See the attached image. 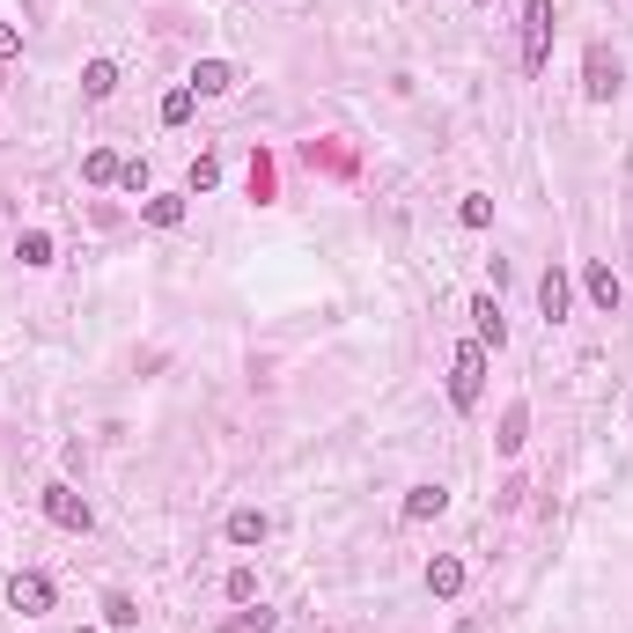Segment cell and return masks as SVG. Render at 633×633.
Instances as JSON below:
<instances>
[{"mask_svg": "<svg viewBox=\"0 0 633 633\" xmlns=\"http://www.w3.org/2000/svg\"><path fill=\"white\" fill-rule=\"evenodd\" d=\"M15 258H23V266H52V236L45 229H23V236H15Z\"/></svg>", "mask_w": 633, "mask_h": 633, "instance_id": "e0dca14e", "label": "cell"}, {"mask_svg": "<svg viewBox=\"0 0 633 633\" xmlns=\"http://www.w3.org/2000/svg\"><path fill=\"white\" fill-rule=\"evenodd\" d=\"M103 626H141V604L133 597H103Z\"/></svg>", "mask_w": 633, "mask_h": 633, "instance_id": "ffe728a7", "label": "cell"}, {"mask_svg": "<svg viewBox=\"0 0 633 633\" xmlns=\"http://www.w3.org/2000/svg\"><path fill=\"white\" fill-rule=\"evenodd\" d=\"M266 531H273V523H266L258 509H236V515H229V545H266Z\"/></svg>", "mask_w": 633, "mask_h": 633, "instance_id": "5bb4252c", "label": "cell"}, {"mask_svg": "<svg viewBox=\"0 0 633 633\" xmlns=\"http://www.w3.org/2000/svg\"><path fill=\"white\" fill-rule=\"evenodd\" d=\"M582 97H589V103H611V97H619V59H611L604 45H589V59H582Z\"/></svg>", "mask_w": 633, "mask_h": 633, "instance_id": "277c9868", "label": "cell"}, {"mask_svg": "<svg viewBox=\"0 0 633 633\" xmlns=\"http://www.w3.org/2000/svg\"><path fill=\"white\" fill-rule=\"evenodd\" d=\"M567 302H575L567 273H560V266H545V280H537V316H545V324H560V316H567Z\"/></svg>", "mask_w": 633, "mask_h": 633, "instance_id": "52a82bcc", "label": "cell"}, {"mask_svg": "<svg viewBox=\"0 0 633 633\" xmlns=\"http://www.w3.org/2000/svg\"><path fill=\"white\" fill-rule=\"evenodd\" d=\"M442 509H449V487H406V509L398 515H406V523H427V515H442Z\"/></svg>", "mask_w": 633, "mask_h": 633, "instance_id": "8fae6325", "label": "cell"}, {"mask_svg": "<svg viewBox=\"0 0 633 633\" xmlns=\"http://www.w3.org/2000/svg\"><path fill=\"white\" fill-rule=\"evenodd\" d=\"M192 89H170V97H163V125H185V119H192Z\"/></svg>", "mask_w": 633, "mask_h": 633, "instance_id": "7402d4cb", "label": "cell"}, {"mask_svg": "<svg viewBox=\"0 0 633 633\" xmlns=\"http://www.w3.org/2000/svg\"><path fill=\"white\" fill-rule=\"evenodd\" d=\"M582 295H589V302H597L604 316L626 302V288H619V273H611V266H582Z\"/></svg>", "mask_w": 633, "mask_h": 633, "instance_id": "ba28073f", "label": "cell"}, {"mask_svg": "<svg viewBox=\"0 0 633 633\" xmlns=\"http://www.w3.org/2000/svg\"><path fill=\"white\" fill-rule=\"evenodd\" d=\"M236 81H244V74L229 67V59H199V67H192V81H185V89H192V97H229Z\"/></svg>", "mask_w": 633, "mask_h": 633, "instance_id": "8992f818", "label": "cell"}, {"mask_svg": "<svg viewBox=\"0 0 633 633\" xmlns=\"http://www.w3.org/2000/svg\"><path fill=\"white\" fill-rule=\"evenodd\" d=\"M141 214L155 221V229H177V221H185V192H147Z\"/></svg>", "mask_w": 633, "mask_h": 633, "instance_id": "9a60e30c", "label": "cell"}, {"mask_svg": "<svg viewBox=\"0 0 633 633\" xmlns=\"http://www.w3.org/2000/svg\"><path fill=\"white\" fill-rule=\"evenodd\" d=\"M52 597H59V589H52V575H30V567H23V575H8V604L23 611V619H45Z\"/></svg>", "mask_w": 633, "mask_h": 633, "instance_id": "3957f363", "label": "cell"}, {"mask_svg": "<svg viewBox=\"0 0 633 633\" xmlns=\"http://www.w3.org/2000/svg\"><path fill=\"white\" fill-rule=\"evenodd\" d=\"M214 633H273V611L258 604V611H236V619H221Z\"/></svg>", "mask_w": 633, "mask_h": 633, "instance_id": "d6986e66", "label": "cell"}, {"mask_svg": "<svg viewBox=\"0 0 633 633\" xmlns=\"http://www.w3.org/2000/svg\"><path fill=\"white\" fill-rule=\"evenodd\" d=\"M229 597H236V604H251V597H258V575H251V567H236V575H229Z\"/></svg>", "mask_w": 633, "mask_h": 633, "instance_id": "603a6c76", "label": "cell"}, {"mask_svg": "<svg viewBox=\"0 0 633 633\" xmlns=\"http://www.w3.org/2000/svg\"><path fill=\"white\" fill-rule=\"evenodd\" d=\"M81 633H97V626H81Z\"/></svg>", "mask_w": 633, "mask_h": 633, "instance_id": "d4e9b609", "label": "cell"}, {"mask_svg": "<svg viewBox=\"0 0 633 633\" xmlns=\"http://www.w3.org/2000/svg\"><path fill=\"white\" fill-rule=\"evenodd\" d=\"M457 221H464V229H487V221H493V199H487V192H464V199H457Z\"/></svg>", "mask_w": 633, "mask_h": 633, "instance_id": "ac0fdd59", "label": "cell"}, {"mask_svg": "<svg viewBox=\"0 0 633 633\" xmlns=\"http://www.w3.org/2000/svg\"><path fill=\"white\" fill-rule=\"evenodd\" d=\"M15 52H23V30H15V23H0V59H15Z\"/></svg>", "mask_w": 633, "mask_h": 633, "instance_id": "cb8c5ba5", "label": "cell"}, {"mask_svg": "<svg viewBox=\"0 0 633 633\" xmlns=\"http://www.w3.org/2000/svg\"><path fill=\"white\" fill-rule=\"evenodd\" d=\"M45 515L59 523V531H89V523H97V509H89L74 487H45Z\"/></svg>", "mask_w": 633, "mask_h": 633, "instance_id": "5b68a950", "label": "cell"}, {"mask_svg": "<svg viewBox=\"0 0 633 633\" xmlns=\"http://www.w3.org/2000/svg\"><path fill=\"white\" fill-rule=\"evenodd\" d=\"M111 89H119V59H89V67H81V97L103 103Z\"/></svg>", "mask_w": 633, "mask_h": 633, "instance_id": "4fadbf2b", "label": "cell"}, {"mask_svg": "<svg viewBox=\"0 0 633 633\" xmlns=\"http://www.w3.org/2000/svg\"><path fill=\"white\" fill-rule=\"evenodd\" d=\"M457 589H464V560H457V553H435V560H427V597L449 604Z\"/></svg>", "mask_w": 633, "mask_h": 633, "instance_id": "9c48e42d", "label": "cell"}, {"mask_svg": "<svg viewBox=\"0 0 633 633\" xmlns=\"http://www.w3.org/2000/svg\"><path fill=\"white\" fill-rule=\"evenodd\" d=\"M214 185H221V163H214V155H199L192 177H185V192H214Z\"/></svg>", "mask_w": 633, "mask_h": 633, "instance_id": "44dd1931", "label": "cell"}, {"mask_svg": "<svg viewBox=\"0 0 633 633\" xmlns=\"http://www.w3.org/2000/svg\"><path fill=\"white\" fill-rule=\"evenodd\" d=\"M471 332H479V346H501V340H509V316H501V302H493V295H479V302H471Z\"/></svg>", "mask_w": 633, "mask_h": 633, "instance_id": "30bf717a", "label": "cell"}, {"mask_svg": "<svg viewBox=\"0 0 633 633\" xmlns=\"http://www.w3.org/2000/svg\"><path fill=\"white\" fill-rule=\"evenodd\" d=\"M479 398H487V346L464 340L457 354H449V406H457V413H471Z\"/></svg>", "mask_w": 633, "mask_h": 633, "instance_id": "6da1fadb", "label": "cell"}, {"mask_svg": "<svg viewBox=\"0 0 633 633\" xmlns=\"http://www.w3.org/2000/svg\"><path fill=\"white\" fill-rule=\"evenodd\" d=\"M553 59V0H523V74H545Z\"/></svg>", "mask_w": 633, "mask_h": 633, "instance_id": "7a4b0ae2", "label": "cell"}, {"mask_svg": "<svg viewBox=\"0 0 633 633\" xmlns=\"http://www.w3.org/2000/svg\"><path fill=\"white\" fill-rule=\"evenodd\" d=\"M523 442H531V406H509V413H501V435H493V449H501V457H515Z\"/></svg>", "mask_w": 633, "mask_h": 633, "instance_id": "7c38bea8", "label": "cell"}, {"mask_svg": "<svg viewBox=\"0 0 633 633\" xmlns=\"http://www.w3.org/2000/svg\"><path fill=\"white\" fill-rule=\"evenodd\" d=\"M119 155H111V147H89V163H81V177H89V185H119Z\"/></svg>", "mask_w": 633, "mask_h": 633, "instance_id": "2e32d148", "label": "cell"}]
</instances>
